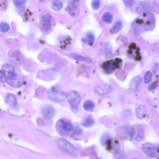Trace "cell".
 Returning a JSON list of instances; mask_svg holds the SVG:
<instances>
[{
  "instance_id": "cell-1",
  "label": "cell",
  "mask_w": 159,
  "mask_h": 159,
  "mask_svg": "<svg viewBox=\"0 0 159 159\" xmlns=\"http://www.w3.org/2000/svg\"><path fill=\"white\" fill-rule=\"evenodd\" d=\"M156 24L154 15L149 12H144L134 21L133 25L139 28H143L146 31L153 30Z\"/></svg>"
},
{
  "instance_id": "cell-2",
  "label": "cell",
  "mask_w": 159,
  "mask_h": 159,
  "mask_svg": "<svg viewBox=\"0 0 159 159\" xmlns=\"http://www.w3.org/2000/svg\"><path fill=\"white\" fill-rule=\"evenodd\" d=\"M56 128L57 132L63 137H68L73 129V126L71 121L66 118L59 120L56 123Z\"/></svg>"
},
{
  "instance_id": "cell-3",
  "label": "cell",
  "mask_w": 159,
  "mask_h": 159,
  "mask_svg": "<svg viewBox=\"0 0 159 159\" xmlns=\"http://www.w3.org/2000/svg\"><path fill=\"white\" fill-rule=\"evenodd\" d=\"M66 97L72 111L75 113L78 112L81 100L79 94L76 91L72 90L67 93Z\"/></svg>"
},
{
  "instance_id": "cell-4",
  "label": "cell",
  "mask_w": 159,
  "mask_h": 159,
  "mask_svg": "<svg viewBox=\"0 0 159 159\" xmlns=\"http://www.w3.org/2000/svg\"><path fill=\"white\" fill-rule=\"evenodd\" d=\"M122 60L119 58L111 59L104 63L102 67L107 74H110L119 69L122 64Z\"/></svg>"
},
{
  "instance_id": "cell-5",
  "label": "cell",
  "mask_w": 159,
  "mask_h": 159,
  "mask_svg": "<svg viewBox=\"0 0 159 159\" xmlns=\"http://www.w3.org/2000/svg\"><path fill=\"white\" fill-rule=\"evenodd\" d=\"M58 143L60 147L67 154L72 156L78 155V152L77 149L69 141L60 138L58 140Z\"/></svg>"
},
{
  "instance_id": "cell-6",
  "label": "cell",
  "mask_w": 159,
  "mask_h": 159,
  "mask_svg": "<svg viewBox=\"0 0 159 159\" xmlns=\"http://www.w3.org/2000/svg\"><path fill=\"white\" fill-rule=\"evenodd\" d=\"M131 137L138 141H142L144 138V131L140 125H136L132 127L129 131Z\"/></svg>"
},
{
  "instance_id": "cell-7",
  "label": "cell",
  "mask_w": 159,
  "mask_h": 159,
  "mask_svg": "<svg viewBox=\"0 0 159 159\" xmlns=\"http://www.w3.org/2000/svg\"><path fill=\"white\" fill-rule=\"evenodd\" d=\"M142 149L148 156L151 157H156L159 155V146L153 144L146 143L142 146Z\"/></svg>"
},
{
  "instance_id": "cell-8",
  "label": "cell",
  "mask_w": 159,
  "mask_h": 159,
  "mask_svg": "<svg viewBox=\"0 0 159 159\" xmlns=\"http://www.w3.org/2000/svg\"><path fill=\"white\" fill-rule=\"evenodd\" d=\"M2 71L7 81L15 80L18 76L15 72L13 67L9 64H5L3 66Z\"/></svg>"
},
{
  "instance_id": "cell-9",
  "label": "cell",
  "mask_w": 159,
  "mask_h": 159,
  "mask_svg": "<svg viewBox=\"0 0 159 159\" xmlns=\"http://www.w3.org/2000/svg\"><path fill=\"white\" fill-rule=\"evenodd\" d=\"M95 92L100 95H107L111 93L113 91L112 87L109 85L102 84L96 86L95 89Z\"/></svg>"
},
{
  "instance_id": "cell-10",
  "label": "cell",
  "mask_w": 159,
  "mask_h": 159,
  "mask_svg": "<svg viewBox=\"0 0 159 159\" xmlns=\"http://www.w3.org/2000/svg\"><path fill=\"white\" fill-rule=\"evenodd\" d=\"M42 112L43 115L48 118H52L55 115V109L52 106L49 105L45 106L42 109Z\"/></svg>"
},
{
  "instance_id": "cell-11",
  "label": "cell",
  "mask_w": 159,
  "mask_h": 159,
  "mask_svg": "<svg viewBox=\"0 0 159 159\" xmlns=\"http://www.w3.org/2000/svg\"><path fill=\"white\" fill-rule=\"evenodd\" d=\"M6 103L12 107L16 106L17 104V100L16 96L12 94L7 95L5 99Z\"/></svg>"
},
{
  "instance_id": "cell-12",
  "label": "cell",
  "mask_w": 159,
  "mask_h": 159,
  "mask_svg": "<svg viewBox=\"0 0 159 159\" xmlns=\"http://www.w3.org/2000/svg\"><path fill=\"white\" fill-rule=\"evenodd\" d=\"M51 19L50 16V15L47 14L44 15L41 18L43 28L46 31L49 30L50 27Z\"/></svg>"
},
{
  "instance_id": "cell-13",
  "label": "cell",
  "mask_w": 159,
  "mask_h": 159,
  "mask_svg": "<svg viewBox=\"0 0 159 159\" xmlns=\"http://www.w3.org/2000/svg\"><path fill=\"white\" fill-rule=\"evenodd\" d=\"M68 11L71 16L73 17L78 16L79 11L76 4L70 3L68 7Z\"/></svg>"
},
{
  "instance_id": "cell-14",
  "label": "cell",
  "mask_w": 159,
  "mask_h": 159,
  "mask_svg": "<svg viewBox=\"0 0 159 159\" xmlns=\"http://www.w3.org/2000/svg\"><path fill=\"white\" fill-rule=\"evenodd\" d=\"M136 116L140 119L144 118L146 116V109L143 106L140 105L136 109Z\"/></svg>"
},
{
  "instance_id": "cell-15",
  "label": "cell",
  "mask_w": 159,
  "mask_h": 159,
  "mask_svg": "<svg viewBox=\"0 0 159 159\" xmlns=\"http://www.w3.org/2000/svg\"><path fill=\"white\" fill-rule=\"evenodd\" d=\"M142 81V79L140 76L135 77L131 81L130 85V88L134 90L137 89Z\"/></svg>"
},
{
  "instance_id": "cell-16",
  "label": "cell",
  "mask_w": 159,
  "mask_h": 159,
  "mask_svg": "<svg viewBox=\"0 0 159 159\" xmlns=\"http://www.w3.org/2000/svg\"><path fill=\"white\" fill-rule=\"evenodd\" d=\"M83 135V131L82 129L79 126H75L72 134V138L75 140L81 139Z\"/></svg>"
},
{
  "instance_id": "cell-17",
  "label": "cell",
  "mask_w": 159,
  "mask_h": 159,
  "mask_svg": "<svg viewBox=\"0 0 159 159\" xmlns=\"http://www.w3.org/2000/svg\"><path fill=\"white\" fill-rule=\"evenodd\" d=\"M23 82V80L22 78L18 76L16 79L12 81H7V83L10 86L12 87L18 88L22 85Z\"/></svg>"
},
{
  "instance_id": "cell-18",
  "label": "cell",
  "mask_w": 159,
  "mask_h": 159,
  "mask_svg": "<svg viewBox=\"0 0 159 159\" xmlns=\"http://www.w3.org/2000/svg\"><path fill=\"white\" fill-rule=\"evenodd\" d=\"M95 104L92 101L87 100L83 104V107L87 111L92 112L95 108Z\"/></svg>"
},
{
  "instance_id": "cell-19",
  "label": "cell",
  "mask_w": 159,
  "mask_h": 159,
  "mask_svg": "<svg viewBox=\"0 0 159 159\" xmlns=\"http://www.w3.org/2000/svg\"><path fill=\"white\" fill-rule=\"evenodd\" d=\"M101 143L103 146H106L108 148H111L112 140L108 135H104L103 137L101 138Z\"/></svg>"
},
{
  "instance_id": "cell-20",
  "label": "cell",
  "mask_w": 159,
  "mask_h": 159,
  "mask_svg": "<svg viewBox=\"0 0 159 159\" xmlns=\"http://www.w3.org/2000/svg\"><path fill=\"white\" fill-rule=\"evenodd\" d=\"M95 40V37L94 34L91 33H89L87 34L86 38L82 39V41L90 45H92L94 44Z\"/></svg>"
},
{
  "instance_id": "cell-21",
  "label": "cell",
  "mask_w": 159,
  "mask_h": 159,
  "mask_svg": "<svg viewBox=\"0 0 159 159\" xmlns=\"http://www.w3.org/2000/svg\"><path fill=\"white\" fill-rule=\"evenodd\" d=\"M63 5L62 0H54L52 5V8L54 10L58 11L62 9Z\"/></svg>"
},
{
  "instance_id": "cell-22",
  "label": "cell",
  "mask_w": 159,
  "mask_h": 159,
  "mask_svg": "<svg viewBox=\"0 0 159 159\" xmlns=\"http://www.w3.org/2000/svg\"><path fill=\"white\" fill-rule=\"evenodd\" d=\"M95 123V119L93 117L89 116L87 118L83 123V126L86 127H90L93 126Z\"/></svg>"
},
{
  "instance_id": "cell-23",
  "label": "cell",
  "mask_w": 159,
  "mask_h": 159,
  "mask_svg": "<svg viewBox=\"0 0 159 159\" xmlns=\"http://www.w3.org/2000/svg\"><path fill=\"white\" fill-rule=\"evenodd\" d=\"M50 97L52 98V100L57 101L62 99L63 95L62 93L58 92L55 91H51L50 93Z\"/></svg>"
},
{
  "instance_id": "cell-24",
  "label": "cell",
  "mask_w": 159,
  "mask_h": 159,
  "mask_svg": "<svg viewBox=\"0 0 159 159\" xmlns=\"http://www.w3.org/2000/svg\"><path fill=\"white\" fill-rule=\"evenodd\" d=\"M102 19L104 22L109 23L112 21L113 19V16L110 13H105L103 15Z\"/></svg>"
},
{
  "instance_id": "cell-25",
  "label": "cell",
  "mask_w": 159,
  "mask_h": 159,
  "mask_svg": "<svg viewBox=\"0 0 159 159\" xmlns=\"http://www.w3.org/2000/svg\"><path fill=\"white\" fill-rule=\"evenodd\" d=\"M122 23L120 22H117L112 27V31L113 33H116L122 29Z\"/></svg>"
},
{
  "instance_id": "cell-26",
  "label": "cell",
  "mask_w": 159,
  "mask_h": 159,
  "mask_svg": "<svg viewBox=\"0 0 159 159\" xmlns=\"http://www.w3.org/2000/svg\"><path fill=\"white\" fill-rule=\"evenodd\" d=\"M10 29V25L6 22H1L0 24V29H1V31L3 32H6L8 31Z\"/></svg>"
},
{
  "instance_id": "cell-27",
  "label": "cell",
  "mask_w": 159,
  "mask_h": 159,
  "mask_svg": "<svg viewBox=\"0 0 159 159\" xmlns=\"http://www.w3.org/2000/svg\"><path fill=\"white\" fill-rule=\"evenodd\" d=\"M13 3L18 8H21L25 5L26 0H13Z\"/></svg>"
},
{
  "instance_id": "cell-28",
  "label": "cell",
  "mask_w": 159,
  "mask_h": 159,
  "mask_svg": "<svg viewBox=\"0 0 159 159\" xmlns=\"http://www.w3.org/2000/svg\"><path fill=\"white\" fill-rule=\"evenodd\" d=\"M72 57L74 59L77 60L88 62H91L90 60L89 59L82 56H79L77 54H73Z\"/></svg>"
},
{
  "instance_id": "cell-29",
  "label": "cell",
  "mask_w": 159,
  "mask_h": 159,
  "mask_svg": "<svg viewBox=\"0 0 159 159\" xmlns=\"http://www.w3.org/2000/svg\"><path fill=\"white\" fill-rule=\"evenodd\" d=\"M100 0H94L92 3L93 8L95 10L99 9L101 6Z\"/></svg>"
},
{
  "instance_id": "cell-30",
  "label": "cell",
  "mask_w": 159,
  "mask_h": 159,
  "mask_svg": "<svg viewBox=\"0 0 159 159\" xmlns=\"http://www.w3.org/2000/svg\"><path fill=\"white\" fill-rule=\"evenodd\" d=\"M152 77V74L150 71L147 72L145 74L144 81L146 84L148 83L150 81Z\"/></svg>"
},
{
  "instance_id": "cell-31",
  "label": "cell",
  "mask_w": 159,
  "mask_h": 159,
  "mask_svg": "<svg viewBox=\"0 0 159 159\" xmlns=\"http://www.w3.org/2000/svg\"><path fill=\"white\" fill-rule=\"evenodd\" d=\"M0 81L3 83H5L7 81L5 75L2 70L0 71Z\"/></svg>"
},
{
  "instance_id": "cell-32",
  "label": "cell",
  "mask_w": 159,
  "mask_h": 159,
  "mask_svg": "<svg viewBox=\"0 0 159 159\" xmlns=\"http://www.w3.org/2000/svg\"><path fill=\"white\" fill-rule=\"evenodd\" d=\"M157 86V83L156 82H154L152 84H151L149 88V90L150 91H152L155 90Z\"/></svg>"
},
{
  "instance_id": "cell-33",
  "label": "cell",
  "mask_w": 159,
  "mask_h": 159,
  "mask_svg": "<svg viewBox=\"0 0 159 159\" xmlns=\"http://www.w3.org/2000/svg\"><path fill=\"white\" fill-rule=\"evenodd\" d=\"M79 1L80 0H72L71 2L77 5V4L79 3Z\"/></svg>"
},
{
  "instance_id": "cell-34",
  "label": "cell",
  "mask_w": 159,
  "mask_h": 159,
  "mask_svg": "<svg viewBox=\"0 0 159 159\" xmlns=\"http://www.w3.org/2000/svg\"><path fill=\"white\" fill-rule=\"evenodd\" d=\"M123 1L126 4L129 3L131 0H123Z\"/></svg>"
},
{
  "instance_id": "cell-35",
  "label": "cell",
  "mask_w": 159,
  "mask_h": 159,
  "mask_svg": "<svg viewBox=\"0 0 159 159\" xmlns=\"http://www.w3.org/2000/svg\"><path fill=\"white\" fill-rule=\"evenodd\" d=\"M42 1H47V0H42Z\"/></svg>"
}]
</instances>
